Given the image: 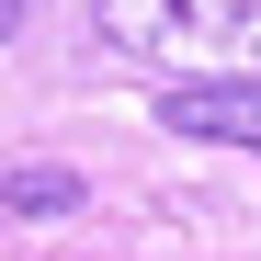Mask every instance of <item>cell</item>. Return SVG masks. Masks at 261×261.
I'll return each mask as SVG.
<instances>
[{"instance_id": "1", "label": "cell", "mask_w": 261, "mask_h": 261, "mask_svg": "<svg viewBox=\"0 0 261 261\" xmlns=\"http://www.w3.org/2000/svg\"><path fill=\"white\" fill-rule=\"evenodd\" d=\"M91 46L148 68L159 91L261 80V0H91Z\"/></svg>"}, {"instance_id": "2", "label": "cell", "mask_w": 261, "mask_h": 261, "mask_svg": "<svg viewBox=\"0 0 261 261\" xmlns=\"http://www.w3.org/2000/svg\"><path fill=\"white\" fill-rule=\"evenodd\" d=\"M159 125L193 148H250L261 159V80H193V91H159Z\"/></svg>"}, {"instance_id": "3", "label": "cell", "mask_w": 261, "mask_h": 261, "mask_svg": "<svg viewBox=\"0 0 261 261\" xmlns=\"http://www.w3.org/2000/svg\"><path fill=\"white\" fill-rule=\"evenodd\" d=\"M0 193H12V216H68L80 204V170H12Z\"/></svg>"}, {"instance_id": "4", "label": "cell", "mask_w": 261, "mask_h": 261, "mask_svg": "<svg viewBox=\"0 0 261 261\" xmlns=\"http://www.w3.org/2000/svg\"><path fill=\"white\" fill-rule=\"evenodd\" d=\"M23 12H34V0H0V46H12V34H23Z\"/></svg>"}]
</instances>
